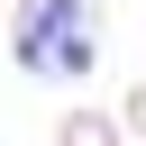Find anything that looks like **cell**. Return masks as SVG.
Here are the masks:
<instances>
[{
  "label": "cell",
  "instance_id": "cell-2",
  "mask_svg": "<svg viewBox=\"0 0 146 146\" xmlns=\"http://www.w3.org/2000/svg\"><path fill=\"white\" fill-rule=\"evenodd\" d=\"M55 146H128V128H119V110H91V100H73V110L55 119Z\"/></svg>",
  "mask_w": 146,
  "mask_h": 146
},
{
  "label": "cell",
  "instance_id": "cell-4",
  "mask_svg": "<svg viewBox=\"0 0 146 146\" xmlns=\"http://www.w3.org/2000/svg\"><path fill=\"white\" fill-rule=\"evenodd\" d=\"M128 146H146V137H128Z\"/></svg>",
  "mask_w": 146,
  "mask_h": 146
},
{
  "label": "cell",
  "instance_id": "cell-5",
  "mask_svg": "<svg viewBox=\"0 0 146 146\" xmlns=\"http://www.w3.org/2000/svg\"><path fill=\"white\" fill-rule=\"evenodd\" d=\"M0 9H9V0H0Z\"/></svg>",
  "mask_w": 146,
  "mask_h": 146
},
{
  "label": "cell",
  "instance_id": "cell-3",
  "mask_svg": "<svg viewBox=\"0 0 146 146\" xmlns=\"http://www.w3.org/2000/svg\"><path fill=\"white\" fill-rule=\"evenodd\" d=\"M119 128L146 137V73H128V91H119Z\"/></svg>",
  "mask_w": 146,
  "mask_h": 146
},
{
  "label": "cell",
  "instance_id": "cell-1",
  "mask_svg": "<svg viewBox=\"0 0 146 146\" xmlns=\"http://www.w3.org/2000/svg\"><path fill=\"white\" fill-rule=\"evenodd\" d=\"M0 46L27 82H82L100 64V0H9Z\"/></svg>",
  "mask_w": 146,
  "mask_h": 146
}]
</instances>
